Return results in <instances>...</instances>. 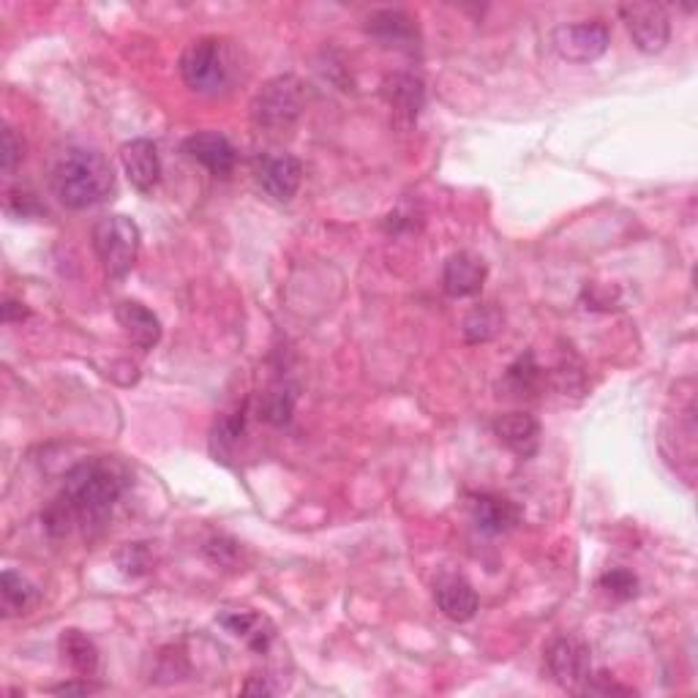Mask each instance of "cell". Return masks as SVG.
<instances>
[{"label": "cell", "mask_w": 698, "mask_h": 698, "mask_svg": "<svg viewBox=\"0 0 698 698\" xmlns=\"http://www.w3.org/2000/svg\"><path fill=\"white\" fill-rule=\"evenodd\" d=\"M369 33L388 47H412L418 41L415 20L399 9H382L369 17Z\"/></svg>", "instance_id": "d6986e66"}, {"label": "cell", "mask_w": 698, "mask_h": 698, "mask_svg": "<svg viewBox=\"0 0 698 698\" xmlns=\"http://www.w3.org/2000/svg\"><path fill=\"white\" fill-rule=\"evenodd\" d=\"M268 679H270V677H251L249 682H246L243 694H255V696H270V694H276V690H279V688H273V685H270Z\"/></svg>", "instance_id": "1f68e13d"}, {"label": "cell", "mask_w": 698, "mask_h": 698, "mask_svg": "<svg viewBox=\"0 0 698 698\" xmlns=\"http://www.w3.org/2000/svg\"><path fill=\"white\" fill-rule=\"evenodd\" d=\"M140 227L129 216H107L93 225V249L110 279H123L140 255Z\"/></svg>", "instance_id": "277c9868"}, {"label": "cell", "mask_w": 698, "mask_h": 698, "mask_svg": "<svg viewBox=\"0 0 698 698\" xmlns=\"http://www.w3.org/2000/svg\"><path fill=\"white\" fill-rule=\"evenodd\" d=\"M0 161H3V172H14V167L22 161V142L17 140L11 126L3 129V153H0Z\"/></svg>", "instance_id": "f1b7e54d"}, {"label": "cell", "mask_w": 698, "mask_h": 698, "mask_svg": "<svg viewBox=\"0 0 698 698\" xmlns=\"http://www.w3.org/2000/svg\"><path fill=\"white\" fill-rule=\"evenodd\" d=\"M60 655H63L66 664L71 666V671L80 679H90L99 669V647H96L93 639H88L82 630H63L60 634Z\"/></svg>", "instance_id": "ffe728a7"}, {"label": "cell", "mask_w": 698, "mask_h": 698, "mask_svg": "<svg viewBox=\"0 0 698 698\" xmlns=\"http://www.w3.org/2000/svg\"><path fill=\"white\" fill-rule=\"evenodd\" d=\"M546 669H549V677L559 688L570 690V694H581L589 674H592V655H589V647L581 639L562 636V639L551 641V647L546 649Z\"/></svg>", "instance_id": "8992f818"}, {"label": "cell", "mask_w": 698, "mask_h": 698, "mask_svg": "<svg viewBox=\"0 0 698 698\" xmlns=\"http://www.w3.org/2000/svg\"><path fill=\"white\" fill-rule=\"evenodd\" d=\"M129 483V472L116 459L82 461L66 475L63 491L41 513L52 538H66L74 527H99L112 513Z\"/></svg>", "instance_id": "6da1fadb"}, {"label": "cell", "mask_w": 698, "mask_h": 698, "mask_svg": "<svg viewBox=\"0 0 698 698\" xmlns=\"http://www.w3.org/2000/svg\"><path fill=\"white\" fill-rule=\"evenodd\" d=\"M6 205H9L11 213L22 216V219H28L30 213H39V202H36V197L28 195V191H22V189L9 191V200H6Z\"/></svg>", "instance_id": "f546056e"}, {"label": "cell", "mask_w": 698, "mask_h": 698, "mask_svg": "<svg viewBox=\"0 0 698 698\" xmlns=\"http://www.w3.org/2000/svg\"><path fill=\"white\" fill-rule=\"evenodd\" d=\"M499 328H502V315L495 306H480L465 320V339L469 345H480V341L495 339Z\"/></svg>", "instance_id": "cb8c5ba5"}, {"label": "cell", "mask_w": 698, "mask_h": 698, "mask_svg": "<svg viewBox=\"0 0 698 698\" xmlns=\"http://www.w3.org/2000/svg\"><path fill=\"white\" fill-rule=\"evenodd\" d=\"M219 625L238 639H243L260 655L268 652V647L276 639V625L270 622V617L255 609H225L219 614Z\"/></svg>", "instance_id": "5bb4252c"}, {"label": "cell", "mask_w": 698, "mask_h": 698, "mask_svg": "<svg viewBox=\"0 0 698 698\" xmlns=\"http://www.w3.org/2000/svg\"><path fill=\"white\" fill-rule=\"evenodd\" d=\"M52 191L66 208H90L116 191V172L99 150L71 148L60 156L52 170Z\"/></svg>", "instance_id": "7a4b0ae2"}, {"label": "cell", "mask_w": 698, "mask_h": 698, "mask_svg": "<svg viewBox=\"0 0 698 698\" xmlns=\"http://www.w3.org/2000/svg\"><path fill=\"white\" fill-rule=\"evenodd\" d=\"M183 150L189 159H195L197 164H202L205 170L216 178H227L235 170V161H238V153H235L232 142L227 140L219 131H200V134H191L189 140L183 142Z\"/></svg>", "instance_id": "4fadbf2b"}, {"label": "cell", "mask_w": 698, "mask_h": 698, "mask_svg": "<svg viewBox=\"0 0 698 698\" xmlns=\"http://www.w3.org/2000/svg\"><path fill=\"white\" fill-rule=\"evenodd\" d=\"M382 96L385 101H388L390 110H393V120L399 126H405V129L418 120L420 110H423L426 104L423 80L415 74H405V71H396V74L385 77Z\"/></svg>", "instance_id": "30bf717a"}, {"label": "cell", "mask_w": 698, "mask_h": 698, "mask_svg": "<svg viewBox=\"0 0 698 698\" xmlns=\"http://www.w3.org/2000/svg\"><path fill=\"white\" fill-rule=\"evenodd\" d=\"M303 112V82L298 77H276L251 101V120L265 131H287Z\"/></svg>", "instance_id": "5b68a950"}, {"label": "cell", "mask_w": 698, "mask_h": 698, "mask_svg": "<svg viewBox=\"0 0 698 698\" xmlns=\"http://www.w3.org/2000/svg\"><path fill=\"white\" fill-rule=\"evenodd\" d=\"M205 554H208L216 565H230L235 554H238V544H232V540L227 538H216L205 546Z\"/></svg>", "instance_id": "4dcf8cb0"}, {"label": "cell", "mask_w": 698, "mask_h": 698, "mask_svg": "<svg viewBox=\"0 0 698 698\" xmlns=\"http://www.w3.org/2000/svg\"><path fill=\"white\" fill-rule=\"evenodd\" d=\"M611 30L604 20H584L554 30V50L574 63H592L609 50Z\"/></svg>", "instance_id": "52a82bcc"}, {"label": "cell", "mask_w": 698, "mask_h": 698, "mask_svg": "<svg viewBox=\"0 0 698 698\" xmlns=\"http://www.w3.org/2000/svg\"><path fill=\"white\" fill-rule=\"evenodd\" d=\"M581 694L587 696H636L634 688H625V685H617L614 679H609V674H598L592 677L589 674L587 685L581 688Z\"/></svg>", "instance_id": "83f0119b"}, {"label": "cell", "mask_w": 698, "mask_h": 698, "mask_svg": "<svg viewBox=\"0 0 698 698\" xmlns=\"http://www.w3.org/2000/svg\"><path fill=\"white\" fill-rule=\"evenodd\" d=\"M472 521L480 532L502 535L521 521L519 505L499 495L472 497Z\"/></svg>", "instance_id": "2e32d148"}, {"label": "cell", "mask_w": 698, "mask_h": 698, "mask_svg": "<svg viewBox=\"0 0 698 698\" xmlns=\"http://www.w3.org/2000/svg\"><path fill=\"white\" fill-rule=\"evenodd\" d=\"M437 606L450 622H469V619L478 614V592L472 589V584L459 579V576H450L437 584Z\"/></svg>", "instance_id": "ac0fdd59"}, {"label": "cell", "mask_w": 698, "mask_h": 698, "mask_svg": "<svg viewBox=\"0 0 698 698\" xmlns=\"http://www.w3.org/2000/svg\"><path fill=\"white\" fill-rule=\"evenodd\" d=\"M118 565L126 576H142L150 570V554L142 544H129L118 554Z\"/></svg>", "instance_id": "4316f807"}, {"label": "cell", "mask_w": 698, "mask_h": 698, "mask_svg": "<svg viewBox=\"0 0 698 698\" xmlns=\"http://www.w3.org/2000/svg\"><path fill=\"white\" fill-rule=\"evenodd\" d=\"M116 317L120 328L129 333V339L140 349H153L161 341V322L148 306L137 303V300H120Z\"/></svg>", "instance_id": "e0dca14e"}, {"label": "cell", "mask_w": 698, "mask_h": 698, "mask_svg": "<svg viewBox=\"0 0 698 698\" xmlns=\"http://www.w3.org/2000/svg\"><path fill=\"white\" fill-rule=\"evenodd\" d=\"M99 690V685H90L88 679L86 682H66V685H58V688H52V694H96Z\"/></svg>", "instance_id": "836d02e7"}, {"label": "cell", "mask_w": 698, "mask_h": 698, "mask_svg": "<svg viewBox=\"0 0 698 698\" xmlns=\"http://www.w3.org/2000/svg\"><path fill=\"white\" fill-rule=\"evenodd\" d=\"M630 39L647 56L664 52L671 39V20L660 3H625L619 6Z\"/></svg>", "instance_id": "ba28073f"}, {"label": "cell", "mask_w": 698, "mask_h": 698, "mask_svg": "<svg viewBox=\"0 0 698 698\" xmlns=\"http://www.w3.org/2000/svg\"><path fill=\"white\" fill-rule=\"evenodd\" d=\"M295 405H298V385L281 379L265 390L260 415L270 426H287L295 415Z\"/></svg>", "instance_id": "7402d4cb"}, {"label": "cell", "mask_w": 698, "mask_h": 698, "mask_svg": "<svg viewBox=\"0 0 698 698\" xmlns=\"http://www.w3.org/2000/svg\"><path fill=\"white\" fill-rule=\"evenodd\" d=\"M0 604L6 617H20L39 604V589L17 570H3L0 576Z\"/></svg>", "instance_id": "44dd1931"}, {"label": "cell", "mask_w": 698, "mask_h": 698, "mask_svg": "<svg viewBox=\"0 0 698 698\" xmlns=\"http://www.w3.org/2000/svg\"><path fill=\"white\" fill-rule=\"evenodd\" d=\"M120 164H123L126 178L134 186L137 191L148 195L156 189L161 178V161H159V148L153 142L140 137V140H131L120 148Z\"/></svg>", "instance_id": "7c38bea8"}, {"label": "cell", "mask_w": 698, "mask_h": 698, "mask_svg": "<svg viewBox=\"0 0 698 698\" xmlns=\"http://www.w3.org/2000/svg\"><path fill=\"white\" fill-rule=\"evenodd\" d=\"M30 311L26 309V303H17V300H6L3 303V322H17L26 320Z\"/></svg>", "instance_id": "d6a6232c"}, {"label": "cell", "mask_w": 698, "mask_h": 698, "mask_svg": "<svg viewBox=\"0 0 698 698\" xmlns=\"http://www.w3.org/2000/svg\"><path fill=\"white\" fill-rule=\"evenodd\" d=\"M486 276H489V268H486L483 257L472 255V251H456L442 268V290L450 298H472L483 290Z\"/></svg>", "instance_id": "8fae6325"}, {"label": "cell", "mask_w": 698, "mask_h": 698, "mask_svg": "<svg viewBox=\"0 0 698 698\" xmlns=\"http://www.w3.org/2000/svg\"><path fill=\"white\" fill-rule=\"evenodd\" d=\"M540 382H544V369H540L532 352L521 355L505 371V385L513 390V396H532L535 390H540Z\"/></svg>", "instance_id": "603a6c76"}, {"label": "cell", "mask_w": 698, "mask_h": 698, "mask_svg": "<svg viewBox=\"0 0 698 698\" xmlns=\"http://www.w3.org/2000/svg\"><path fill=\"white\" fill-rule=\"evenodd\" d=\"M600 587L611 595L614 600H634L639 592V579L625 568H611L609 574L600 576Z\"/></svg>", "instance_id": "484cf974"}, {"label": "cell", "mask_w": 698, "mask_h": 698, "mask_svg": "<svg viewBox=\"0 0 698 698\" xmlns=\"http://www.w3.org/2000/svg\"><path fill=\"white\" fill-rule=\"evenodd\" d=\"M243 429H246V409L225 415V418L213 426V435H210V450H213V456L230 453L235 445H238L240 435H243Z\"/></svg>", "instance_id": "d4e9b609"}, {"label": "cell", "mask_w": 698, "mask_h": 698, "mask_svg": "<svg viewBox=\"0 0 698 698\" xmlns=\"http://www.w3.org/2000/svg\"><path fill=\"white\" fill-rule=\"evenodd\" d=\"M257 183L270 200L290 202L300 189V178H303V167L290 153H268L257 159L255 167Z\"/></svg>", "instance_id": "9c48e42d"}, {"label": "cell", "mask_w": 698, "mask_h": 698, "mask_svg": "<svg viewBox=\"0 0 698 698\" xmlns=\"http://www.w3.org/2000/svg\"><path fill=\"white\" fill-rule=\"evenodd\" d=\"M180 74H183L186 86L197 93H219L230 86L232 60L227 52V44L216 36H205V39L191 41L180 56Z\"/></svg>", "instance_id": "3957f363"}, {"label": "cell", "mask_w": 698, "mask_h": 698, "mask_svg": "<svg viewBox=\"0 0 698 698\" xmlns=\"http://www.w3.org/2000/svg\"><path fill=\"white\" fill-rule=\"evenodd\" d=\"M495 435L508 450L521 459L538 453L540 448V423L529 412H508L495 423Z\"/></svg>", "instance_id": "9a60e30c"}]
</instances>
